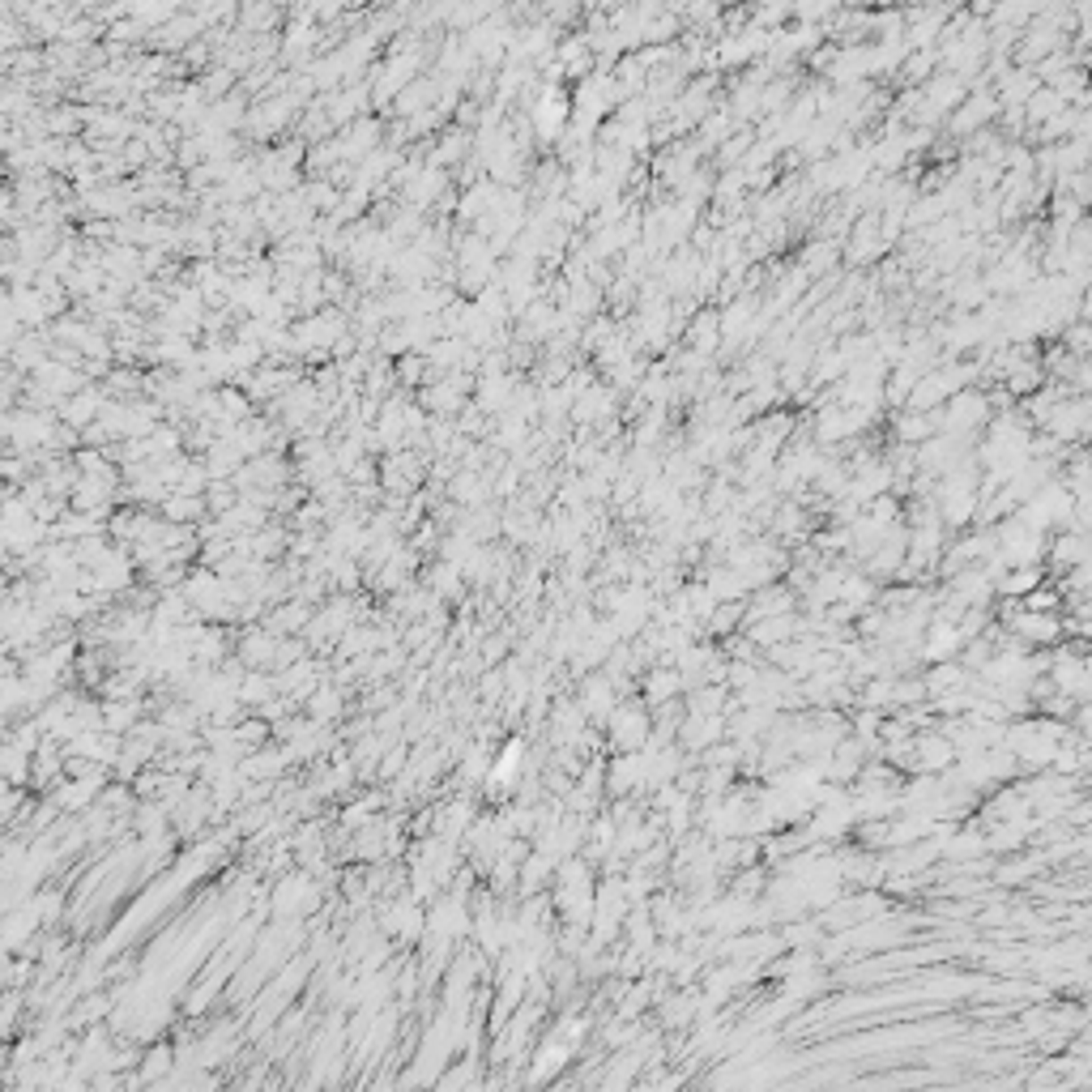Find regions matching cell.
<instances>
[{
	"instance_id": "obj_1",
	"label": "cell",
	"mask_w": 1092,
	"mask_h": 1092,
	"mask_svg": "<svg viewBox=\"0 0 1092 1092\" xmlns=\"http://www.w3.org/2000/svg\"><path fill=\"white\" fill-rule=\"evenodd\" d=\"M1063 107H1067V103L1054 95V90H1037V95H1029V103H1024V120L1041 124V120H1054Z\"/></svg>"
}]
</instances>
